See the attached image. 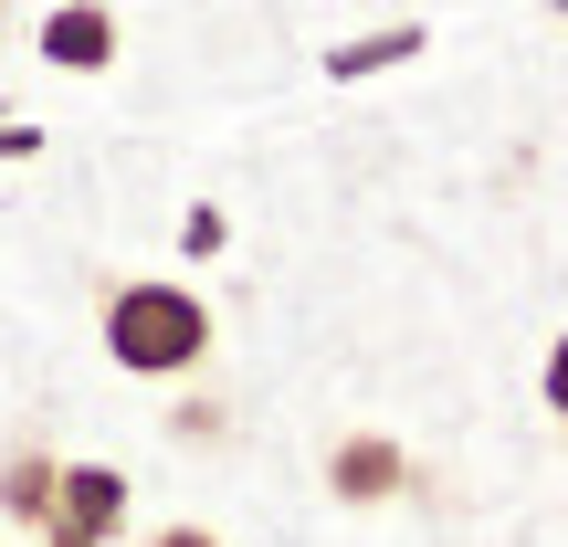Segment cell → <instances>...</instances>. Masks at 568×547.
Returning a JSON list of instances; mask_svg holds the SVG:
<instances>
[{
	"mask_svg": "<svg viewBox=\"0 0 568 547\" xmlns=\"http://www.w3.org/2000/svg\"><path fill=\"white\" fill-rule=\"evenodd\" d=\"M42 148V126H21V117H0V159H32Z\"/></svg>",
	"mask_w": 568,
	"mask_h": 547,
	"instance_id": "ba28073f",
	"label": "cell"
},
{
	"mask_svg": "<svg viewBox=\"0 0 568 547\" xmlns=\"http://www.w3.org/2000/svg\"><path fill=\"white\" fill-rule=\"evenodd\" d=\"M326 485H337V506H379V495L410 485V464H400L389 443H368V432H347V443L326 453Z\"/></svg>",
	"mask_w": 568,
	"mask_h": 547,
	"instance_id": "277c9868",
	"label": "cell"
},
{
	"mask_svg": "<svg viewBox=\"0 0 568 547\" xmlns=\"http://www.w3.org/2000/svg\"><path fill=\"white\" fill-rule=\"evenodd\" d=\"M105 347H116V368H138V379H180L211 347V305L190 295V284H116V295H105Z\"/></svg>",
	"mask_w": 568,
	"mask_h": 547,
	"instance_id": "6da1fadb",
	"label": "cell"
},
{
	"mask_svg": "<svg viewBox=\"0 0 568 547\" xmlns=\"http://www.w3.org/2000/svg\"><path fill=\"white\" fill-rule=\"evenodd\" d=\"M53 485H63L53 453H11V464H0V506H11L21 527H42V516H53Z\"/></svg>",
	"mask_w": 568,
	"mask_h": 547,
	"instance_id": "5b68a950",
	"label": "cell"
},
{
	"mask_svg": "<svg viewBox=\"0 0 568 547\" xmlns=\"http://www.w3.org/2000/svg\"><path fill=\"white\" fill-rule=\"evenodd\" d=\"M410 53H422V32L400 21V32H379V42H337V53H326V74L358 84V74H379V63H410Z\"/></svg>",
	"mask_w": 568,
	"mask_h": 547,
	"instance_id": "8992f818",
	"label": "cell"
},
{
	"mask_svg": "<svg viewBox=\"0 0 568 547\" xmlns=\"http://www.w3.org/2000/svg\"><path fill=\"white\" fill-rule=\"evenodd\" d=\"M42 63H63V74H105L116 63V11H95V0H63V11H42Z\"/></svg>",
	"mask_w": 568,
	"mask_h": 547,
	"instance_id": "3957f363",
	"label": "cell"
},
{
	"mask_svg": "<svg viewBox=\"0 0 568 547\" xmlns=\"http://www.w3.org/2000/svg\"><path fill=\"white\" fill-rule=\"evenodd\" d=\"M148 547H222V537H211V527H159Z\"/></svg>",
	"mask_w": 568,
	"mask_h": 547,
	"instance_id": "9c48e42d",
	"label": "cell"
},
{
	"mask_svg": "<svg viewBox=\"0 0 568 547\" xmlns=\"http://www.w3.org/2000/svg\"><path fill=\"white\" fill-rule=\"evenodd\" d=\"M537 389H548V411H558V422H568V337L548 347V368H537Z\"/></svg>",
	"mask_w": 568,
	"mask_h": 547,
	"instance_id": "52a82bcc",
	"label": "cell"
},
{
	"mask_svg": "<svg viewBox=\"0 0 568 547\" xmlns=\"http://www.w3.org/2000/svg\"><path fill=\"white\" fill-rule=\"evenodd\" d=\"M558 11H568V0H558Z\"/></svg>",
	"mask_w": 568,
	"mask_h": 547,
	"instance_id": "30bf717a",
	"label": "cell"
},
{
	"mask_svg": "<svg viewBox=\"0 0 568 547\" xmlns=\"http://www.w3.org/2000/svg\"><path fill=\"white\" fill-rule=\"evenodd\" d=\"M116 527H126V474L116 464H63L42 537L53 547H116Z\"/></svg>",
	"mask_w": 568,
	"mask_h": 547,
	"instance_id": "7a4b0ae2",
	"label": "cell"
}]
</instances>
